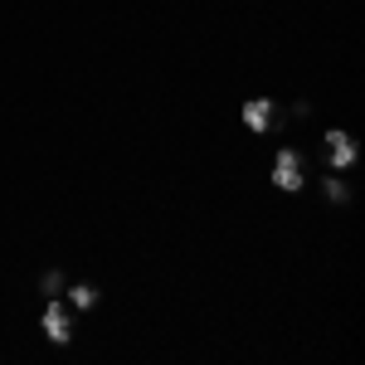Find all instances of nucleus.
Segmentation results:
<instances>
[{"mask_svg": "<svg viewBox=\"0 0 365 365\" xmlns=\"http://www.w3.org/2000/svg\"><path fill=\"white\" fill-rule=\"evenodd\" d=\"M302 166H307V161H302V151L282 146L278 156H273V185H278V190H287V195H292V190H302V180H307V175H302Z\"/></svg>", "mask_w": 365, "mask_h": 365, "instance_id": "f257e3e1", "label": "nucleus"}, {"mask_svg": "<svg viewBox=\"0 0 365 365\" xmlns=\"http://www.w3.org/2000/svg\"><path fill=\"white\" fill-rule=\"evenodd\" d=\"M356 156H361L356 137L341 132V127H331V132H327V170H351V166H356Z\"/></svg>", "mask_w": 365, "mask_h": 365, "instance_id": "f03ea898", "label": "nucleus"}, {"mask_svg": "<svg viewBox=\"0 0 365 365\" xmlns=\"http://www.w3.org/2000/svg\"><path fill=\"white\" fill-rule=\"evenodd\" d=\"M44 336L54 341V346H63V341L73 336V322H68V312H63V297H49V307H44Z\"/></svg>", "mask_w": 365, "mask_h": 365, "instance_id": "7ed1b4c3", "label": "nucleus"}, {"mask_svg": "<svg viewBox=\"0 0 365 365\" xmlns=\"http://www.w3.org/2000/svg\"><path fill=\"white\" fill-rule=\"evenodd\" d=\"M239 117H244V127H249L253 137H268V132H273V103H268V98H249V103L239 108Z\"/></svg>", "mask_w": 365, "mask_h": 365, "instance_id": "20e7f679", "label": "nucleus"}, {"mask_svg": "<svg viewBox=\"0 0 365 365\" xmlns=\"http://www.w3.org/2000/svg\"><path fill=\"white\" fill-rule=\"evenodd\" d=\"M322 195L331 200V205H351V185L341 180V170H327L322 175Z\"/></svg>", "mask_w": 365, "mask_h": 365, "instance_id": "39448f33", "label": "nucleus"}, {"mask_svg": "<svg viewBox=\"0 0 365 365\" xmlns=\"http://www.w3.org/2000/svg\"><path fill=\"white\" fill-rule=\"evenodd\" d=\"M63 297H68L78 312H88V307H98V297H103V292H98L93 282H68V292H63Z\"/></svg>", "mask_w": 365, "mask_h": 365, "instance_id": "423d86ee", "label": "nucleus"}, {"mask_svg": "<svg viewBox=\"0 0 365 365\" xmlns=\"http://www.w3.org/2000/svg\"><path fill=\"white\" fill-rule=\"evenodd\" d=\"M39 292H44V297H63V292H68V278H63V268H44V278H39Z\"/></svg>", "mask_w": 365, "mask_h": 365, "instance_id": "0eeeda50", "label": "nucleus"}]
</instances>
